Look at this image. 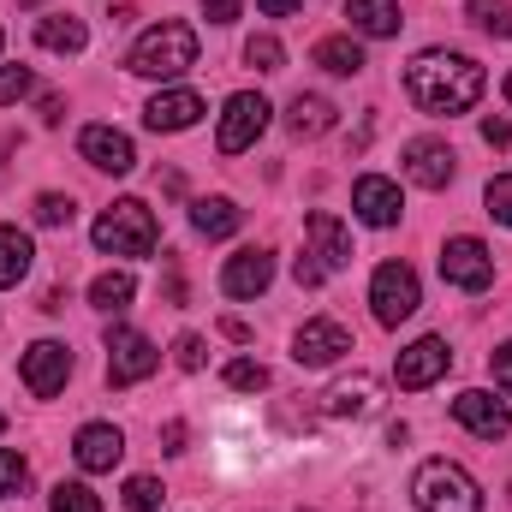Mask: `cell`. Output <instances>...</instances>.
<instances>
[{
	"instance_id": "obj_17",
	"label": "cell",
	"mask_w": 512,
	"mask_h": 512,
	"mask_svg": "<svg viewBox=\"0 0 512 512\" xmlns=\"http://www.w3.org/2000/svg\"><path fill=\"white\" fill-rule=\"evenodd\" d=\"M268 280H274V256L268 251H239L227 268H221V292L227 298H262L268 292Z\"/></svg>"
},
{
	"instance_id": "obj_30",
	"label": "cell",
	"mask_w": 512,
	"mask_h": 512,
	"mask_svg": "<svg viewBox=\"0 0 512 512\" xmlns=\"http://www.w3.org/2000/svg\"><path fill=\"white\" fill-rule=\"evenodd\" d=\"M72 215H78L72 197H60V191H42V197H36V221H42V227H72Z\"/></svg>"
},
{
	"instance_id": "obj_43",
	"label": "cell",
	"mask_w": 512,
	"mask_h": 512,
	"mask_svg": "<svg viewBox=\"0 0 512 512\" xmlns=\"http://www.w3.org/2000/svg\"><path fill=\"white\" fill-rule=\"evenodd\" d=\"M256 6H262V12H268V18H292V12H298V6H304V0H256Z\"/></svg>"
},
{
	"instance_id": "obj_21",
	"label": "cell",
	"mask_w": 512,
	"mask_h": 512,
	"mask_svg": "<svg viewBox=\"0 0 512 512\" xmlns=\"http://www.w3.org/2000/svg\"><path fill=\"white\" fill-rule=\"evenodd\" d=\"M239 209H233V197H197L191 203V227L203 233V239H233L239 233Z\"/></svg>"
},
{
	"instance_id": "obj_26",
	"label": "cell",
	"mask_w": 512,
	"mask_h": 512,
	"mask_svg": "<svg viewBox=\"0 0 512 512\" xmlns=\"http://www.w3.org/2000/svg\"><path fill=\"white\" fill-rule=\"evenodd\" d=\"M36 42L54 48V54H78V48L90 42V30H84V18L60 12V18H42V24H36Z\"/></svg>"
},
{
	"instance_id": "obj_6",
	"label": "cell",
	"mask_w": 512,
	"mask_h": 512,
	"mask_svg": "<svg viewBox=\"0 0 512 512\" xmlns=\"http://www.w3.org/2000/svg\"><path fill=\"white\" fill-rule=\"evenodd\" d=\"M370 304H376V322H382V328H399V322L417 316V304H423L417 274H411L405 262H382L376 280H370Z\"/></svg>"
},
{
	"instance_id": "obj_4",
	"label": "cell",
	"mask_w": 512,
	"mask_h": 512,
	"mask_svg": "<svg viewBox=\"0 0 512 512\" xmlns=\"http://www.w3.org/2000/svg\"><path fill=\"white\" fill-rule=\"evenodd\" d=\"M96 251L108 256H149L161 245V227H155V215H149V203H137V197H120L114 209H102V221H96Z\"/></svg>"
},
{
	"instance_id": "obj_47",
	"label": "cell",
	"mask_w": 512,
	"mask_h": 512,
	"mask_svg": "<svg viewBox=\"0 0 512 512\" xmlns=\"http://www.w3.org/2000/svg\"><path fill=\"white\" fill-rule=\"evenodd\" d=\"M18 6H42V0H18Z\"/></svg>"
},
{
	"instance_id": "obj_39",
	"label": "cell",
	"mask_w": 512,
	"mask_h": 512,
	"mask_svg": "<svg viewBox=\"0 0 512 512\" xmlns=\"http://www.w3.org/2000/svg\"><path fill=\"white\" fill-rule=\"evenodd\" d=\"M483 143H495V149H512V120H483Z\"/></svg>"
},
{
	"instance_id": "obj_23",
	"label": "cell",
	"mask_w": 512,
	"mask_h": 512,
	"mask_svg": "<svg viewBox=\"0 0 512 512\" xmlns=\"http://www.w3.org/2000/svg\"><path fill=\"white\" fill-rule=\"evenodd\" d=\"M346 18H352V30H364V36H399V6L393 0H346Z\"/></svg>"
},
{
	"instance_id": "obj_40",
	"label": "cell",
	"mask_w": 512,
	"mask_h": 512,
	"mask_svg": "<svg viewBox=\"0 0 512 512\" xmlns=\"http://www.w3.org/2000/svg\"><path fill=\"white\" fill-rule=\"evenodd\" d=\"M489 370H495V382L507 387V399H512V346H495V358H489Z\"/></svg>"
},
{
	"instance_id": "obj_46",
	"label": "cell",
	"mask_w": 512,
	"mask_h": 512,
	"mask_svg": "<svg viewBox=\"0 0 512 512\" xmlns=\"http://www.w3.org/2000/svg\"><path fill=\"white\" fill-rule=\"evenodd\" d=\"M507 102H512V72H507Z\"/></svg>"
},
{
	"instance_id": "obj_24",
	"label": "cell",
	"mask_w": 512,
	"mask_h": 512,
	"mask_svg": "<svg viewBox=\"0 0 512 512\" xmlns=\"http://www.w3.org/2000/svg\"><path fill=\"white\" fill-rule=\"evenodd\" d=\"M286 126H292V137H322V131H334V102L328 96H292Z\"/></svg>"
},
{
	"instance_id": "obj_18",
	"label": "cell",
	"mask_w": 512,
	"mask_h": 512,
	"mask_svg": "<svg viewBox=\"0 0 512 512\" xmlns=\"http://www.w3.org/2000/svg\"><path fill=\"white\" fill-rule=\"evenodd\" d=\"M72 453H78L84 471H114V465L126 459V435H120L114 423H84L78 441H72Z\"/></svg>"
},
{
	"instance_id": "obj_1",
	"label": "cell",
	"mask_w": 512,
	"mask_h": 512,
	"mask_svg": "<svg viewBox=\"0 0 512 512\" xmlns=\"http://www.w3.org/2000/svg\"><path fill=\"white\" fill-rule=\"evenodd\" d=\"M405 90H411V102H417L423 114L453 120V114L477 108V96H483V66H477L471 54L429 48V54H417V60L405 66Z\"/></svg>"
},
{
	"instance_id": "obj_44",
	"label": "cell",
	"mask_w": 512,
	"mask_h": 512,
	"mask_svg": "<svg viewBox=\"0 0 512 512\" xmlns=\"http://www.w3.org/2000/svg\"><path fill=\"white\" fill-rule=\"evenodd\" d=\"M60 108H66L60 96H42V120H48V126H60Z\"/></svg>"
},
{
	"instance_id": "obj_13",
	"label": "cell",
	"mask_w": 512,
	"mask_h": 512,
	"mask_svg": "<svg viewBox=\"0 0 512 512\" xmlns=\"http://www.w3.org/2000/svg\"><path fill=\"white\" fill-rule=\"evenodd\" d=\"M78 155H84L96 173H114V179L137 167L131 137H126V131H114V126H84V137H78Z\"/></svg>"
},
{
	"instance_id": "obj_8",
	"label": "cell",
	"mask_w": 512,
	"mask_h": 512,
	"mask_svg": "<svg viewBox=\"0 0 512 512\" xmlns=\"http://www.w3.org/2000/svg\"><path fill=\"white\" fill-rule=\"evenodd\" d=\"M262 131H268V102H262L256 90H239V96H227V114H221V131H215L221 155H245V149H251Z\"/></svg>"
},
{
	"instance_id": "obj_12",
	"label": "cell",
	"mask_w": 512,
	"mask_h": 512,
	"mask_svg": "<svg viewBox=\"0 0 512 512\" xmlns=\"http://www.w3.org/2000/svg\"><path fill=\"white\" fill-rule=\"evenodd\" d=\"M453 149L441 143V137H411L405 143V173H411V185H423V191H447L453 185Z\"/></svg>"
},
{
	"instance_id": "obj_41",
	"label": "cell",
	"mask_w": 512,
	"mask_h": 512,
	"mask_svg": "<svg viewBox=\"0 0 512 512\" xmlns=\"http://www.w3.org/2000/svg\"><path fill=\"white\" fill-rule=\"evenodd\" d=\"M203 12H209V24H233L239 18V0H203Z\"/></svg>"
},
{
	"instance_id": "obj_20",
	"label": "cell",
	"mask_w": 512,
	"mask_h": 512,
	"mask_svg": "<svg viewBox=\"0 0 512 512\" xmlns=\"http://www.w3.org/2000/svg\"><path fill=\"white\" fill-rule=\"evenodd\" d=\"M304 233H310V245H316L310 256H316V262H322L328 274L352 262V233H346V227H340L334 215H322V209H316V215H304Z\"/></svg>"
},
{
	"instance_id": "obj_28",
	"label": "cell",
	"mask_w": 512,
	"mask_h": 512,
	"mask_svg": "<svg viewBox=\"0 0 512 512\" xmlns=\"http://www.w3.org/2000/svg\"><path fill=\"white\" fill-rule=\"evenodd\" d=\"M161 507H167L161 477H131L126 483V512H161Z\"/></svg>"
},
{
	"instance_id": "obj_15",
	"label": "cell",
	"mask_w": 512,
	"mask_h": 512,
	"mask_svg": "<svg viewBox=\"0 0 512 512\" xmlns=\"http://www.w3.org/2000/svg\"><path fill=\"white\" fill-rule=\"evenodd\" d=\"M352 209H358V221H364V227H393L405 203H399V185H393V179L364 173V179L352 185Z\"/></svg>"
},
{
	"instance_id": "obj_7",
	"label": "cell",
	"mask_w": 512,
	"mask_h": 512,
	"mask_svg": "<svg viewBox=\"0 0 512 512\" xmlns=\"http://www.w3.org/2000/svg\"><path fill=\"white\" fill-rule=\"evenodd\" d=\"M161 352L149 346V334L137 328H108V382L114 387H137L143 376H155Z\"/></svg>"
},
{
	"instance_id": "obj_22",
	"label": "cell",
	"mask_w": 512,
	"mask_h": 512,
	"mask_svg": "<svg viewBox=\"0 0 512 512\" xmlns=\"http://www.w3.org/2000/svg\"><path fill=\"white\" fill-rule=\"evenodd\" d=\"M310 60H316L322 72H334V78H358V72H364V48H358L352 36H322Z\"/></svg>"
},
{
	"instance_id": "obj_42",
	"label": "cell",
	"mask_w": 512,
	"mask_h": 512,
	"mask_svg": "<svg viewBox=\"0 0 512 512\" xmlns=\"http://www.w3.org/2000/svg\"><path fill=\"white\" fill-rule=\"evenodd\" d=\"M161 447H167V453H185V423H167V429H161Z\"/></svg>"
},
{
	"instance_id": "obj_3",
	"label": "cell",
	"mask_w": 512,
	"mask_h": 512,
	"mask_svg": "<svg viewBox=\"0 0 512 512\" xmlns=\"http://www.w3.org/2000/svg\"><path fill=\"white\" fill-rule=\"evenodd\" d=\"M411 501H417V512H483V489L471 483L465 465L429 459V465L411 477Z\"/></svg>"
},
{
	"instance_id": "obj_33",
	"label": "cell",
	"mask_w": 512,
	"mask_h": 512,
	"mask_svg": "<svg viewBox=\"0 0 512 512\" xmlns=\"http://www.w3.org/2000/svg\"><path fill=\"white\" fill-rule=\"evenodd\" d=\"M48 512H102V501H96L84 483H60V489H54V507H48Z\"/></svg>"
},
{
	"instance_id": "obj_10",
	"label": "cell",
	"mask_w": 512,
	"mask_h": 512,
	"mask_svg": "<svg viewBox=\"0 0 512 512\" xmlns=\"http://www.w3.org/2000/svg\"><path fill=\"white\" fill-rule=\"evenodd\" d=\"M447 364H453V352H447V340L441 334H423V340H411L405 352H399V364H393V382L399 387H435L447 376Z\"/></svg>"
},
{
	"instance_id": "obj_16",
	"label": "cell",
	"mask_w": 512,
	"mask_h": 512,
	"mask_svg": "<svg viewBox=\"0 0 512 512\" xmlns=\"http://www.w3.org/2000/svg\"><path fill=\"white\" fill-rule=\"evenodd\" d=\"M376 405H382V382H376L370 370L340 376V382L322 393V411H328V417H370Z\"/></svg>"
},
{
	"instance_id": "obj_45",
	"label": "cell",
	"mask_w": 512,
	"mask_h": 512,
	"mask_svg": "<svg viewBox=\"0 0 512 512\" xmlns=\"http://www.w3.org/2000/svg\"><path fill=\"white\" fill-rule=\"evenodd\" d=\"M221 334H227V340H251V328H245L239 316H227V322H221Z\"/></svg>"
},
{
	"instance_id": "obj_34",
	"label": "cell",
	"mask_w": 512,
	"mask_h": 512,
	"mask_svg": "<svg viewBox=\"0 0 512 512\" xmlns=\"http://www.w3.org/2000/svg\"><path fill=\"white\" fill-rule=\"evenodd\" d=\"M483 203H489V215H495L501 227H512V173H501V179H489Z\"/></svg>"
},
{
	"instance_id": "obj_48",
	"label": "cell",
	"mask_w": 512,
	"mask_h": 512,
	"mask_svg": "<svg viewBox=\"0 0 512 512\" xmlns=\"http://www.w3.org/2000/svg\"><path fill=\"white\" fill-rule=\"evenodd\" d=\"M0 429H6V417H0Z\"/></svg>"
},
{
	"instance_id": "obj_31",
	"label": "cell",
	"mask_w": 512,
	"mask_h": 512,
	"mask_svg": "<svg viewBox=\"0 0 512 512\" xmlns=\"http://www.w3.org/2000/svg\"><path fill=\"white\" fill-rule=\"evenodd\" d=\"M36 90V78H30V66H0V108H12V102H24Z\"/></svg>"
},
{
	"instance_id": "obj_27",
	"label": "cell",
	"mask_w": 512,
	"mask_h": 512,
	"mask_svg": "<svg viewBox=\"0 0 512 512\" xmlns=\"http://www.w3.org/2000/svg\"><path fill=\"white\" fill-rule=\"evenodd\" d=\"M131 292H137V280H131L126 268H108V274H96V280H90V304H96V310H108V316H114V310H126Z\"/></svg>"
},
{
	"instance_id": "obj_5",
	"label": "cell",
	"mask_w": 512,
	"mask_h": 512,
	"mask_svg": "<svg viewBox=\"0 0 512 512\" xmlns=\"http://www.w3.org/2000/svg\"><path fill=\"white\" fill-rule=\"evenodd\" d=\"M441 280L459 286V292H489L495 286V256H489V245L471 239V233L447 239L441 245Z\"/></svg>"
},
{
	"instance_id": "obj_9",
	"label": "cell",
	"mask_w": 512,
	"mask_h": 512,
	"mask_svg": "<svg viewBox=\"0 0 512 512\" xmlns=\"http://www.w3.org/2000/svg\"><path fill=\"white\" fill-rule=\"evenodd\" d=\"M346 352H352V334H346L340 322H328V316L304 322L298 340H292V364H298V370H328V364H340Z\"/></svg>"
},
{
	"instance_id": "obj_25",
	"label": "cell",
	"mask_w": 512,
	"mask_h": 512,
	"mask_svg": "<svg viewBox=\"0 0 512 512\" xmlns=\"http://www.w3.org/2000/svg\"><path fill=\"white\" fill-rule=\"evenodd\" d=\"M30 262H36L30 233H18V227H0V286H18V280L30 274Z\"/></svg>"
},
{
	"instance_id": "obj_38",
	"label": "cell",
	"mask_w": 512,
	"mask_h": 512,
	"mask_svg": "<svg viewBox=\"0 0 512 512\" xmlns=\"http://www.w3.org/2000/svg\"><path fill=\"white\" fill-rule=\"evenodd\" d=\"M292 280H298V286H322V280H328V268H322L316 256L304 251V256H298V262H292Z\"/></svg>"
},
{
	"instance_id": "obj_37",
	"label": "cell",
	"mask_w": 512,
	"mask_h": 512,
	"mask_svg": "<svg viewBox=\"0 0 512 512\" xmlns=\"http://www.w3.org/2000/svg\"><path fill=\"white\" fill-rule=\"evenodd\" d=\"M173 358H179V370H203V334H179Z\"/></svg>"
},
{
	"instance_id": "obj_32",
	"label": "cell",
	"mask_w": 512,
	"mask_h": 512,
	"mask_svg": "<svg viewBox=\"0 0 512 512\" xmlns=\"http://www.w3.org/2000/svg\"><path fill=\"white\" fill-rule=\"evenodd\" d=\"M227 387H239V393H262V387H268V370H262L256 358H233V364H227Z\"/></svg>"
},
{
	"instance_id": "obj_35",
	"label": "cell",
	"mask_w": 512,
	"mask_h": 512,
	"mask_svg": "<svg viewBox=\"0 0 512 512\" xmlns=\"http://www.w3.org/2000/svg\"><path fill=\"white\" fill-rule=\"evenodd\" d=\"M245 60H251L256 72H280V60H286V54H280V42H274V36H251V42H245Z\"/></svg>"
},
{
	"instance_id": "obj_29",
	"label": "cell",
	"mask_w": 512,
	"mask_h": 512,
	"mask_svg": "<svg viewBox=\"0 0 512 512\" xmlns=\"http://www.w3.org/2000/svg\"><path fill=\"white\" fill-rule=\"evenodd\" d=\"M471 24L489 36H512V6L507 0H471Z\"/></svg>"
},
{
	"instance_id": "obj_19",
	"label": "cell",
	"mask_w": 512,
	"mask_h": 512,
	"mask_svg": "<svg viewBox=\"0 0 512 512\" xmlns=\"http://www.w3.org/2000/svg\"><path fill=\"white\" fill-rule=\"evenodd\" d=\"M203 114V96L197 90H161L149 108H143V126L149 131H191Z\"/></svg>"
},
{
	"instance_id": "obj_36",
	"label": "cell",
	"mask_w": 512,
	"mask_h": 512,
	"mask_svg": "<svg viewBox=\"0 0 512 512\" xmlns=\"http://www.w3.org/2000/svg\"><path fill=\"white\" fill-rule=\"evenodd\" d=\"M30 483V465H24V453H0V495H18Z\"/></svg>"
},
{
	"instance_id": "obj_11",
	"label": "cell",
	"mask_w": 512,
	"mask_h": 512,
	"mask_svg": "<svg viewBox=\"0 0 512 512\" xmlns=\"http://www.w3.org/2000/svg\"><path fill=\"white\" fill-rule=\"evenodd\" d=\"M18 370H24V387H30L36 399H54V393L66 387V376H72V352H66L60 340H36Z\"/></svg>"
},
{
	"instance_id": "obj_2",
	"label": "cell",
	"mask_w": 512,
	"mask_h": 512,
	"mask_svg": "<svg viewBox=\"0 0 512 512\" xmlns=\"http://www.w3.org/2000/svg\"><path fill=\"white\" fill-rule=\"evenodd\" d=\"M197 66V30L191 24H155V30H143L137 36V48H131V72L137 78H179V72H191Z\"/></svg>"
},
{
	"instance_id": "obj_14",
	"label": "cell",
	"mask_w": 512,
	"mask_h": 512,
	"mask_svg": "<svg viewBox=\"0 0 512 512\" xmlns=\"http://www.w3.org/2000/svg\"><path fill=\"white\" fill-rule=\"evenodd\" d=\"M453 417L471 429V435H483V441H501L512 429V417H507V405L495 399V393H483V387H471V393H459L453 399Z\"/></svg>"
}]
</instances>
